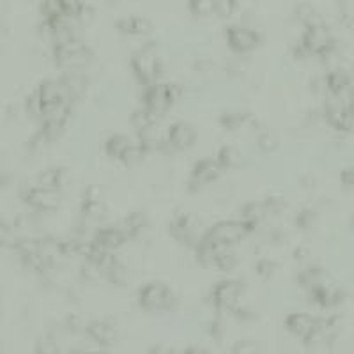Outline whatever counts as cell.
<instances>
[{
    "label": "cell",
    "mask_w": 354,
    "mask_h": 354,
    "mask_svg": "<svg viewBox=\"0 0 354 354\" xmlns=\"http://www.w3.org/2000/svg\"><path fill=\"white\" fill-rule=\"evenodd\" d=\"M337 48L333 34L324 21H317L305 27L300 43L296 47V57L308 59V57H322L329 50Z\"/></svg>",
    "instance_id": "277c9868"
},
{
    "label": "cell",
    "mask_w": 354,
    "mask_h": 354,
    "mask_svg": "<svg viewBox=\"0 0 354 354\" xmlns=\"http://www.w3.org/2000/svg\"><path fill=\"white\" fill-rule=\"evenodd\" d=\"M158 121H160V119L154 117V115H152L149 110L143 108V106L142 108L135 110L130 117V124L131 128H133V131H135V135H140V133H143V131H148L149 128L158 124Z\"/></svg>",
    "instance_id": "4316f807"
},
{
    "label": "cell",
    "mask_w": 354,
    "mask_h": 354,
    "mask_svg": "<svg viewBox=\"0 0 354 354\" xmlns=\"http://www.w3.org/2000/svg\"><path fill=\"white\" fill-rule=\"evenodd\" d=\"M239 261H237V255L236 252L228 246H224V248L220 250L218 257H216L215 262V270L222 271V273H231L232 270H236Z\"/></svg>",
    "instance_id": "83f0119b"
},
{
    "label": "cell",
    "mask_w": 354,
    "mask_h": 354,
    "mask_svg": "<svg viewBox=\"0 0 354 354\" xmlns=\"http://www.w3.org/2000/svg\"><path fill=\"white\" fill-rule=\"evenodd\" d=\"M264 206H266V211H268V216H276L280 215V213H283V209H285V200L280 197H270L266 198L264 200Z\"/></svg>",
    "instance_id": "f35d334b"
},
{
    "label": "cell",
    "mask_w": 354,
    "mask_h": 354,
    "mask_svg": "<svg viewBox=\"0 0 354 354\" xmlns=\"http://www.w3.org/2000/svg\"><path fill=\"white\" fill-rule=\"evenodd\" d=\"M231 354H261V344L253 338H241L232 346Z\"/></svg>",
    "instance_id": "d6a6232c"
},
{
    "label": "cell",
    "mask_w": 354,
    "mask_h": 354,
    "mask_svg": "<svg viewBox=\"0 0 354 354\" xmlns=\"http://www.w3.org/2000/svg\"><path fill=\"white\" fill-rule=\"evenodd\" d=\"M182 96V87L179 84L169 82H156V84L143 87L142 106L149 110L154 117L161 119L170 112Z\"/></svg>",
    "instance_id": "5b68a950"
},
{
    "label": "cell",
    "mask_w": 354,
    "mask_h": 354,
    "mask_svg": "<svg viewBox=\"0 0 354 354\" xmlns=\"http://www.w3.org/2000/svg\"><path fill=\"white\" fill-rule=\"evenodd\" d=\"M139 305L148 312H169L176 305V296L167 283L152 280L140 287Z\"/></svg>",
    "instance_id": "52a82bcc"
},
{
    "label": "cell",
    "mask_w": 354,
    "mask_h": 354,
    "mask_svg": "<svg viewBox=\"0 0 354 354\" xmlns=\"http://www.w3.org/2000/svg\"><path fill=\"white\" fill-rule=\"evenodd\" d=\"M13 239V228L5 220L0 218V246L9 245V241Z\"/></svg>",
    "instance_id": "60d3db41"
},
{
    "label": "cell",
    "mask_w": 354,
    "mask_h": 354,
    "mask_svg": "<svg viewBox=\"0 0 354 354\" xmlns=\"http://www.w3.org/2000/svg\"><path fill=\"white\" fill-rule=\"evenodd\" d=\"M225 41L234 54H252L261 47L262 38L257 30L246 25H231L225 29Z\"/></svg>",
    "instance_id": "7c38bea8"
},
{
    "label": "cell",
    "mask_w": 354,
    "mask_h": 354,
    "mask_svg": "<svg viewBox=\"0 0 354 354\" xmlns=\"http://www.w3.org/2000/svg\"><path fill=\"white\" fill-rule=\"evenodd\" d=\"M310 257V252H308L307 248H296V252H294V259L296 261H300V262H305L307 261V259Z\"/></svg>",
    "instance_id": "7bdbcfd3"
},
{
    "label": "cell",
    "mask_w": 354,
    "mask_h": 354,
    "mask_svg": "<svg viewBox=\"0 0 354 354\" xmlns=\"http://www.w3.org/2000/svg\"><path fill=\"white\" fill-rule=\"evenodd\" d=\"M255 143H257L259 151L264 152V154H271V152H274L276 149H279L280 140L279 137L274 135L273 131H262V133H259L257 135Z\"/></svg>",
    "instance_id": "4dcf8cb0"
},
{
    "label": "cell",
    "mask_w": 354,
    "mask_h": 354,
    "mask_svg": "<svg viewBox=\"0 0 354 354\" xmlns=\"http://www.w3.org/2000/svg\"><path fill=\"white\" fill-rule=\"evenodd\" d=\"M340 181L344 186L354 188V167H349V169H346L340 174Z\"/></svg>",
    "instance_id": "b9f144b4"
},
{
    "label": "cell",
    "mask_w": 354,
    "mask_h": 354,
    "mask_svg": "<svg viewBox=\"0 0 354 354\" xmlns=\"http://www.w3.org/2000/svg\"><path fill=\"white\" fill-rule=\"evenodd\" d=\"M60 80H62L64 87L68 88L73 103H75V99L84 96L85 88L88 85L87 76L84 75V71H64V75L60 76Z\"/></svg>",
    "instance_id": "44dd1931"
},
{
    "label": "cell",
    "mask_w": 354,
    "mask_h": 354,
    "mask_svg": "<svg viewBox=\"0 0 354 354\" xmlns=\"http://www.w3.org/2000/svg\"><path fill=\"white\" fill-rule=\"evenodd\" d=\"M137 139H131L126 133H114L110 135L105 142V154L112 160L121 161V158L135 145Z\"/></svg>",
    "instance_id": "ac0fdd59"
},
{
    "label": "cell",
    "mask_w": 354,
    "mask_h": 354,
    "mask_svg": "<svg viewBox=\"0 0 354 354\" xmlns=\"http://www.w3.org/2000/svg\"><path fill=\"white\" fill-rule=\"evenodd\" d=\"M62 9L64 14H68V16L73 18H80V14L84 13L85 9V0H57Z\"/></svg>",
    "instance_id": "d590c367"
},
{
    "label": "cell",
    "mask_w": 354,
    "mask_h": 354,
    "mask_svg": "<svg viewBox=\"0 0 354 354\" xmlns=\"http://www.w3.org/2000/svg\"><path fill=\"white\" fill-rule=\"evenodd\" d=\"M257 228V225L252 224V222H248V220L245 218L220 220V222L213 224L209 228H206L204 237L218 246L234 248L236 245L243 243L246 237L252 236Z\"/></svg>",
    "instance_id": "7a4b0ae2"
},
{
    "label": "cell",
    "mask_w": 354,
    "mask_h": 354,
    "mask_svg": "<svg viewBox=\"0 0 354 354\" xmlns=\"http://www.w3.org/2000/svg\"><path fill=\"white\" fill-rule=\"evenodd\" d=\"M121 227L126 231V234L130 236V239H135V237H139L140 234H142V232L149 227V218L145 213L133 211L123 220Z\"/></svg>",
    "instance_id": "484cf974"
},
{
    "label": "cell",
    "mask_w": 354,
    "mask_h": 354,
    "mask_svg": "<svg viewBox=\"0 0 354 354\" xmlns=\"http://www.w3.org/2000/svg\"><path fill=\"white\" fill-rule=\"evenodd\" d=\"M151 354H172V351L167 349V347H154V349L151 351Z\"/></svg>",
    "instance_id": "c3c4849f"
},
{
    "label": "cell",
    "mask_w": 354,
    "mask_h": 354,
    "mask_svg": "<svg viewBox=\"0 0 354 354\" xmlns=\"http://www.w3.org/2000/svg\"><path fill=\"white\" fill-rule=\"evenodd\" d=\"M215 158L218 160V163L222 165V169L224 170L239 169V167H243V163H245L243 152L237 148H234V145H224V148H220V151L216 152Z\"/></svg>",
    "instance_id": "cb8c5ba5"
},
{
    "label": "cell",
    "mask_w": 354,
    "mask_h": 354,
    "mask_svg": "<svg viewBox=\"0 0 354 354\" xmlns=\"http://www.w3.org/2000/svg\"><path fill=\"white\" fill-rule=\"evenodd\" d=\"M145 154H148V151H145V149L140 145L139 140H137L135 145H133V148H131L123 158H121V163H123L126 169H131V167H137V165L145 158Z\"/></svg>",
    "instance_id": "1f68e13d"
},
{
    "label": "cell",
    "mask_w": 354,
    "mask_h": 354,
    "mask_svg": "<svg viewBox=\"0 0 354 354\" xmlns=\"http://www.w3.org/2000/svg\"><path fill=\"white\" fill-rule=\"evenodd\" d=\"M328 282V274H326V271L322 270V268H319V266H308V268H305V270L298 274V283L303 287L308 294H310L314 289L324 285V283Z\"/></svg>",
    "instance_id": "ffe728a7"
},
{
    "label": "cell",
    "mask_w": 354,
    "mask_h": 354,
    "mask_svg": "<svg viewBox=\"0 0 354 354\" xmlns=\"http://www.w3.org/2000/svg\"><path fill=\"white\" fill-rule=\"evenodd\" d=\"M296 18L303 23L305 27L310 25V23H317V21H322L319 18V14H317L316 9L312 8V5L308 4H301L296 8Z\"/></svg>",
    "instance_id": "e575fe53"
},
{
    "label": "cell",
    "mask_w": 354,
    "mask_h": 354,
    "mask_svg": "<svg viewBox=\"0 0 354 354\" xmlns=\"http://www.w3.org/2000/svg\"><path fill=\"white\" fill-rule=\"evenodd\" d=\"M225 170L222 169V165L218 163L216 158H204V160H198L193 165L190 176H188V190L191 193H197V191L204 190L206 186L213 185L220 179V176L224 174Z\"/></svg>",
    "instance_id": "4fadbf2b"
},
{
    "label": "cell",
    "mask_w": 354,
    "mask_h": 354,
    "mask_svg": "<svg viewBox=\"0 0 354 354\" xmlns=\"http://www.w3.org/2000/svg\"><path fill=\"white\" fill-rule=\"evenodd\" d=\"M276 270H279V264L274 261H271V259H261V261H257V264H255V271H257V274L262 276V279H271V276L276 273Z\"/></svg>",
    "instance_id": "74e56055"
},
{
    "label": "cell",
    "mask_w": 354,
    "mask_h": 354,
    "mask_svg": "<svg viewBox=\"0 0 354 354\" xmlns=\"http://www.w3.org/2000/svg\"><path fill=\"white\" fill-rule=\"evenodd\" d=\"M310 298H312L314 303L319 305L320 308H331L344 300V292L328 282L324 283V285L314 289V291L310 292Z\"/></svg>",
    "instance_id": "d6986e66"
},
{
    "label": "cell",
    "mask_w": 354,
    "mask_h": 354,
    "mask_svg": "<svg viewBox=\"0 0 354 354\" xmlns=\"http://www.w3.org/2000/svg\"><path fill=\"white\" fill-rule=\"evenodd\" d=\"M71 354H103V351L87 349V347H84V349H75Z\"/></svg>",
    "instance_id": "ee69618b"
},
{
    "label": "cell",
    "mask_w": 354,
    "mask_h": 354,
    "mask_svg": "<svg viewBox=\"0 0 354 354\" xmlns=\"http://www.w3.org/2000/svg\"><path fill=\"white\" fill-rule=\"evenodd\" d=\"M115 30L128 38H145L152 32V23L145 16L130 14V16H123L115 21Z\"/></svg>",
    "instance_id": "e0dca14e"
},
{
    "label": "cell",
    "mask_w": 354,
    "mask_h": 354,
    "mask_svg": "<svg viewBox=\"0 0 354 354\" xmlns=\"http://www.w3.org/2000/svg\"><path fill=\"white\" fill-rule=\"evenodd\" d=\"M36 354H59V346L50 337L43 338L36 346Z\"/></svg>",
    "instance_id": "ab89813d"
},
{
    "label": "cell",
    "mask_w": 354,
    "mask_h": 354,
    "mask_svg": "<svg viewBox=\"0 0 354 354\" xmlns=\"http://www.w3.org/2000/svg\"><path fill=\"white\" fill-rule=\"evenodd\" d=\"M188 11L191 16L200 18V20L215 16V0H190Z\"/></svg>",
    "instance_id": "f546056e"
},
{
    "label": "cell",
    "mask_w": 354,
    "mask_h": 354,
    "mask_svg": "<svg viewBox=\"0 0 354 354\" xmlns=\"http://www.w3.org/2000/svg\"><path fill=\"white\" fill-rule=\"evenodd\" d=\"M36 185L45 188V190L60 191L64 185V170L59 167H50V169L43 170L36 177Z\"/></svg>",
    "instance_id": "603a6c76"
},
{
    "label": "cell",
    "mask_w": 354,
    "mask_h": 354,
    "mask_svg": "<svg viewBox=\"0 0 354 354\" xmlns=\"http://www.w3.org/2000/svg\"><path fill=\"white\" fill-rule=\"evenodd\" d=\"M197 130L186 121H177L167 130L165 149L174 152H185L197 143ZM163 149V151H165Z\"/></svg>",
    "instance_id": "5bb4252c"
},
{
    "label": "cell",
    "mask_w": 354,
    "mask_h": 354,
    "mask_svg": "<svg viewBox=\"0 0 354 354\" xmlns=\"http://www.w3.org/2000/svg\"><path fill=\"white\" fill-rule=\"evenodd\" d=\"M91 239H93V243L97 248L115 253L126 245L128 241H130V236H128L126 231L121 225H105V227L102 225L94 232V236Z\"/></svg>",
    "instance_id": "9a60e30c"
},
{
    "label": "cell",
    "mask_w": 354,
    "mask_h": 354,
    "mask_svg": "<svg viewBox=\"0 0 354 354\" xmlns=\"http://www.w3.org/2000/svg\"><path fill=\"white\" fill-rule=\"evenodd\" d=\"M93 60V50L82 38L54 45V62L62 71H84Z\"/></svg>",
    "instance_id": "3957f363"
},
{
    "label": "cell",
    "mask_w": 354,
    "mask_h": 354,
    "mask_svg": "<svg viewBox=\"0 0 354 354\" xmlns=\"http://www.w3.org/2000/svg\"><path fill=\"white\" fill-rule=\"evenodd\" d=\"M220 126L227 131H239L248 124L250 114L245 110H227L220 115Z\"/></svg>",
    "instance_id": "d4e9b609"
},
{
    "label": "cell",
    "mask_w": 354,
    "mask_h": 354,
    "mask_svg": "<svg viewBox=\"0 0 354 354\" xmlns=\"http://www.w3.org/2000/svg\"><path fill=\"white\" fill-rule=\"evenodd\" d=\"M268 216V211H266V206H264V200L262 202H248L246 206H243V211H241V218L248 220L252 224H255L259 227L262 220Z\"/></svg>",
    "instance_id": "f1b7e54d"
},
{
    "label": "cell",
    "mask_w": 354,
    "mask_h": 354,
    "mask_svg": "<svg viewBox=\"0 0 354 354\" xmlns=\"http://www.w3.org/2000/svg\"><path fill=\"white\" fill-rule=\"evenodd\" d=\"M106 2H119V0H106Z\"/></svg>",
    "instance_id": "681fc988"
},
{
    "label": "cell",
    "mask_w": 354,
    "mask_h": 354,
    "mask_svg": "<svg viewBox=\"0 0 354 354\" xmlns=\"http://www.w3.org/2000/svg\"><path fill=\"white\" fill-rule=\"evenodd\" d=\"M131 73L142 87L156 84L161 76V57L156 43H145L131 57Z\"/></svg>",
    "instance_id": "8992f818"
},
{
    "label": "cell",
    "mask_w": 354,
    "mask_h": 354,
    "mask_svg": "<svg viewBox=\"0 0 354 354\" xmlns=\"http://www.w3.org/2000/svg\"><path fill=\"white\" fill-rule=\"evenodd\" d=\"M169 232L179 245L195 248L206 231H200V218L195 213H179L170 222Z\"/></svg>",
    "instance_id": "9c48e42d"
},
{
    "label": "cell",
    "mask_w": 354,
    "mask_h": 354,
    "mask_svg": "<svg viewBox=\"0 0 354 354\" xmlns=\"http://www.w3.org/2000/svg\"><path fill=\"white\" fill-rule=\"evenodd\" d=\"M246 292L245 282L237 279H225L220 280L213 287L211 300L218 310H228V312H236L239 308L241 300Z\"/></svg>",
    "instance_id": "30bf717a"
},
{
    "label": "cell",
    "mask_w": 354,
    "mask_h": 354,
    "mask_svg": "<svg viewBox=\"0 0 354 354\" xmlns=\"http://www.w3.org/2000/svg\"><path fill=\"white\" fill-rule=\"evenodd\" d=\"M317 222V213L310 207H305L301 209L298 215H296V227L301 228V231H310V228L316 225Z\"/></svg>",
    "instance_id": "836d02e7"
},
{
    "label": "cell",
    "mask_w": 354,
    "mask_h": 354,
    "mask_svg": "<svg viewBox=\"0 0 354 354\" xmlns=\"http://www.w3.org/2000/svg\"><path fill=\"white\" fill-rule=\"evenodd\" d=\"M5 38H8V30H5L4 23H2V21H0V47H2V45H4Z\"/></svg>",
    "instance_id": "7dc6e473"
},
{
    "label": "cell",
    "mask_w": 354,
    "mask_h": 354,
    "mask_svg": "<svg viewBox=\"0 0 354 354\" xmlns=\"http://www.w3.org/2000/svg\"><path fill=\"white\" fill-rule=\"evenodd\" d=\"M354 131V103L349 106V133Z\"/></svg>",
    "instance_id": "bcb514c9"
},
{
    "label": "cell",
    "mask_w": 354,
    "mask_h": 354,
    "mask_svg": "<svg viewBox=\"0 0 354 354\" xmlns=\"http://www.w3.org/2000/svg\"><path fill=\"white\" fill-rule=\"evenodd\" d=\"M335 326V319H320L308 312H292L285 317L287 331L307 344L314 335L324 329H331Z\"/></svg>",
    "instance_id": "ba28073f"
},
{
    "label": "cell",
    "mask_w": 354,
    "mask_h": 354,
    "mask_svg": "<svg viewBox=\"0 0 354 354\" xmlns=\"http://www.w3.org/2000/svg\"><path fill=\"white\" fill-rule=\"evenodd\" d=\"M62 103H71L73 99L69 96L68 88L64 87L60 78H47L36 87V91L27 97L25 108L29 115L41 121L45 112H48L54 106H59Z\"/></svg>",
    "instance_id": "6da1fadb"
},
{
    "label": "cell",
    "mask_w": 354,
    "mask_h": 354,
    "mask_svg": "<svg viewBox=\"0 0 354 354\" xmlns=\"http://www.w3.org/2000/svg\"><path fill=\"white\" fill-rule=\"evenodd\" d=\"M239 0H215V16L231 18L236 13Z\"/></svg>",
    "instance_id": "8d00e7d4"
},
{
    "label": "cell",
    "mask_w": 354,
    "mask_h": 354,
    "mask_svg": "<svg viewBox=\"0 0 354 354\" xmlns=\"http://www.w3.org/2000/svg\"><path fill=\"white\" fill-rule=\"evenodd\" d=\"M21 202L29 206L30 209L39 213H51L57 211L62 202V195L60 191L55 190H45L41 186H27L20 193Z\"/></svg>",
    "instance_id": "8fae6325"
},
{
    "label": "cell",
    "mask_w": 354,
    "mask_h": 354,
    "mask_svg": "<svg viewBox=\"0 0 354 354\" xmlns=\"http://www.w3.org/2000/svg\"><path fill=\"white\" fill-rule=\"evenodd\" d=\"M85 335L91 338L94 346L97 347H110L114 346L115 340H117V329L112 322L103 319L91 320L87 322V328H85Z\"/></svg>",
    "instance_id": "2e32d148"
},
{
    "label": "cell",
    "mask_w": 354,
    "mask_h": 354,
    "mask_svg": "<svg viewBox=\"0 0 354 354\" xmlns=\"http://www.w3.org/2000/svg\"><path fill=\"white\" fill-rule=\"evenodd\" d=\"M182 354H209L206 349L202 347H190V349H186Z\"/></svg>",
    "instance_id": "f6af8a7d"
},
{
    "label": "cell",
    "mask_w": 354,
    "mask_h": 354,
    "mask_svg": "<svg viewBox=\"0 0 354 354\" xmlns=\"http://www.w3.org/2000/svg\"><path fill=\"white\" fill-rule=\"evenodd\" d=\"M326 93L328 94H338L344 93L347 88L353 87V82H351V75L344 68L331 69V71L326 75Z\"/></svg>",
    "instance_id": "7402d4cb"
}]
</instances>
